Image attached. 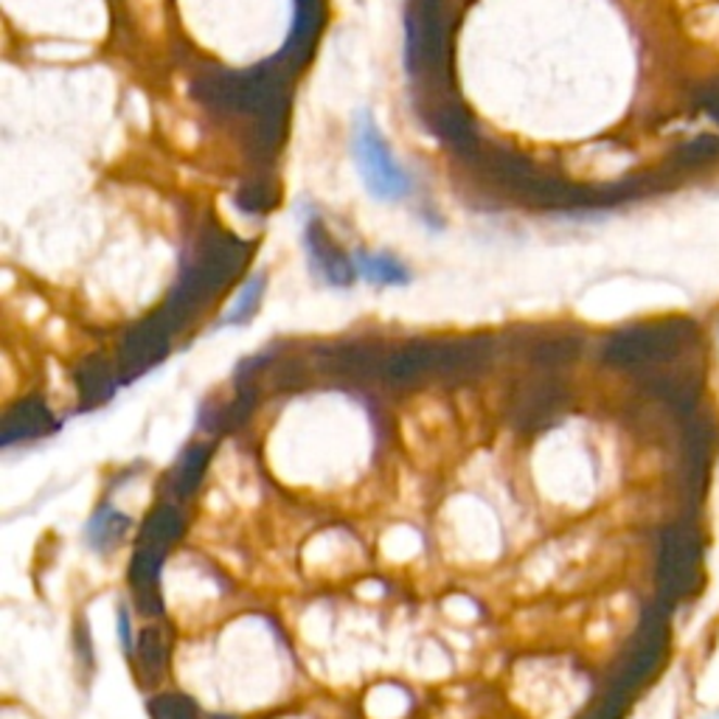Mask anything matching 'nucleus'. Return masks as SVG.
I'll list each match as a JSON object with an SVG mask.
<instances>
[{
  "label": "nucleus",
  "mask_w": 719,
  "mask_h": 719,
  "mask_svg": "<svg viewBox=\"0 0 719 719\" xmlns=\"http://www.w3.org/2000/svg\"><path fill=\"white\" fill-rule=\"evenodd\" d=\"M262 295H265V276L256 273L253 279H248L242 285V290H239L234 306L223 315V324H228V326L248 324V320L253 318V313L258 310V301H262Z\"/></svg>",
  "instance_id": "7ed1b4c3"
},
{
  "label": "nucleus",
  "mask_w": 719,
  "mask_h": 719,
  "mask_svg": "<svg viewBox=\"0 0 719 719\" xmlns=\"http://www.w3.org/2000/svg\"><path fill=\"white\" fill-rule=\"evenodd\" d=\"M352 161L363 189L377 203H402L414 198V177L396 161L386 133L368 110H357L352 118Z\"/></svg>",
  "instance_id": "f257e3e1"
},
{
  "label": "nucleus",
  "mask_w": 719,
  "mask_h": 719,
  "mask_svg": "<svg viewBox=\"0 0 719 719\" xmlns=\"http://www.w3.org/2000/svg\"><path fill=\"white\" fill-rule=\"evenodd\" d=\"M352 267L357 279L374 287H405L411 281L407 267L391 253H371L360 248L352 253Z\"/></svg>",
  "instance_id": "f03ea898"
}]
</instances>
